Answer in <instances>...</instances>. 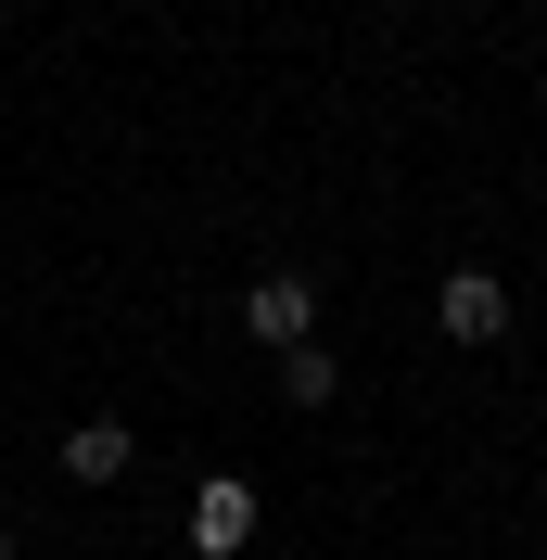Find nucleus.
<instances>
[{
	"instance_id": "3",
	"label": "nucleus",
	"mask_w": 547,
	"mask_h": 560,
	"mask_svg": "<svg viewBox=\"0 0 547 560\" xmlns=\"http://www.w3.org/2000/svg\"><path fill=\"white\" fill-rule=\"evenodd\" d=\"M433 318H445V345H497V331H510V280L497 268H445Z\"/></svg>"
},
{
	"instance_id": "6",
	"label": "nucleus",
	"mask_w": 547,
	"mask_h": 560,
	"mask_svg": "<svg viewBox=\"0 0 547 560\" xmlns=\"http://www.w3.org/2000/svg\"><path fill=\"white\" fill-rule=\"evenodd\" d=\"M0 560H13V535H0Z\"/></svg>"
},
{
	"instance_id": "5",
	"label": "nucleus",
	"mask_w": 547,
	"mask_h": 560,
	"mask_svg": "<svg viewBox=\"0 0 547 560\" xmlns=\"http://www.w3.org/2000/svg\"><path fill=\"white\" fill-rule=\"evenodd\" d=\"M280 395H293V408H331V395H344V357L331 345H280Z\"/></svg>"
},
{
	"instance_id": "4",
	"label": "nucleus",
	"mask_w": 547,
	"mask_h": 560,
	"mask_svg": "<svg viewBox=\"0 0 547 560\" xmlns=\"http://www.w3.org/2000/svg\"><path fill=\"white\" fill-rule=\"evenodd\" d=\"M65 471H77V485H128V471H140V433H128V420H77V433H65Z\"/></svg>"
},
{
	"instance_id": "1",
	"label": "nucleus",
	"mask_w": 547,
	"mask_h": 560,
	"mask_svg": "<svg viewBox=\"0 0 547 560\" xmlns=\"http://www.w3.org/2000/svg\"><path fill=\"white\" fill-rule=\"evenodd\" d=\"M242 331L255 345H318V280L306 268H255L242 280Z\"/></svg>"
},
{
	"instance_id": "2",
	"label": "nucleus",
	"mask_w": 547,
	"mask_h": 560,
	"mask_svg": "<svg viewBox=\"0 0 547 560\" xmlns=\"http://www.w3.org/2000/svg\"><path fill=\"white\" fill-rule=\"evenodd\" d=\"M191 548H205V560L255 548V485H242V471H205V485H191Z\"/></svg>"
}]
</instances>
